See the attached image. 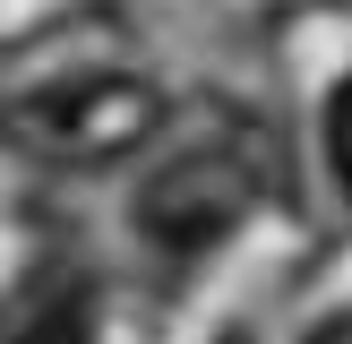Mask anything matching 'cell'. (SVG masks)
Listing matches in <instances>:
<instances>
[{
    "label": "cell",
    "mask_w": 352,
    "mask_h": 344,
    "mask_svg": "<svg viewBox=\"0 0 352 344\" xmlns=\"http://www.w3.org/2000/svg\"><path fill=\"white\" fill-rule=\"evenodd\" d=\"M164 86L138 69H78V78L26 86L17 103H0V129L43 164H120L164 129Z\"/></svg>",
    "instance_id": "1"
},
{
    "label": "cell",
    "mask_w": 352,
    "mask_h": 344,
    "mask_svg": "<svg viewBox=\"0 0 352 344\" xmlns=\"http://www.w3.org/2000/svg\"><path fill=\"white\" fill-rule=\"evenodd\" d=\"M258 198H267V172H258L250 147H232V138H215V147H189L172 155L164 172H146L129 198L138 233L164 241V250H215L223 233H241V224L258 215Z\"/></svg>",
    "instance_id": "2"
},
{
    "label": "cell",
    "mask_w": 352,
    "mask_h": 344,
    "mask_svg": "<svg viewBox=\"0 0 352 344\" xmlns=\"http://www.w3.org/2000/svg\"><path fill=\"white\" fill-rule=\"evenodd\" d=\"M9 344H86V292H60V301H43L26 327H17Z\"/></svg>",
    "instance_id": "3"
},
{
    "label": "cell",
    "mask_w": 352,
    "mask_h": 344,
    "mask_svg": "<svg viewBox=\"0 0 352 344\" xmlns=\"http://www.w3.org/2000/svg\"><path fill=\"white\" fill-rule=\"evenodd\" d=\"M327 164H336V181H344V198H352V78L327 95Z\"/></svg>",
    "instance_id": "4"
},
{
    "label": "cell",
    "mask_w": 352,
    "mask_h": 344,
    "mask_svg": "<svg viewBox=\"0 0 352 344\" xmlns=\"http://www.w3.org/2000/svg\"><path fill=\"white\" fill-rule=\"evenodd\" d=\"M301 344H352V310H327V319L318 327H309V336Z\"/></svg>",
    "instance_id": "5"
},
{
    "label": "cell",
    "mask_w": 352,
    "mask_h": 344,
    "mask_svg": "<svg viewBox=\"0 0 352 344\" xmlns=\"http://www.w3.org/2000/svg\"><path fill=\"white\" fill-rule=\"evenodd\" d=\"M215 344H250V336H241V327H232V336H215Z\"/></svg>",
    "instance_id": "6"
}]
</instances>
